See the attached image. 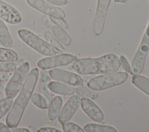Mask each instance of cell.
<instances>
[{
  "label": "cell",
  "instance_id": "32",
  "mask_svg": "<svg viewBox=\"0 0 149 132\" xmlns=\"http://www.w3.org/2000/svg\"><path fill=\"white\" fill-rule=\"evenodd\" d=\"M41 20H42L43 24H44L45 26H47V27H51L53 26V25H52L53 22H52L51 18L48 17L47 16H43L42 17Z\"/></svg>",
  "mask_w": 149,
  "mask_h": 132
},
{
  "label": "cell",
  "instance_id": "15",
  "mask_svg": "<svg viewBox=\"0 0 149 132\" xmlns=\"http://www.w3.org/2000/svg\"><path fill=\"white\" fill-rule=\"evenodd\" d=\"M51 32L54 37L62 45L68 46L71 44V37L63 28L56 24L53 25L51 27Z\"/></svg>",
  "mask_w": 149,
  "mask_h": 132
},
{
  "label": "cell",
  "instance_id": "25",
  "mask_svg": "<svg viewBox=\"0 0 149 132\" xmlns=\"http://www.w3.org/2000/svg\"><path fill=\"white\" fill-rule=\"evenodd\" d=\"M62 130L64 132H83L84 130L77 124L72 122H66L62 124Z\"/></svg>",
  "mask_w": 149,
  "mask_h": 132
},
{
  "label": "cell",
  "instance_id": "33",
  "mask_svg": "<svg viewBox=\"0 0 149 132\" xmlns=\"http://www.w3.org/2000/svg\"><path fill=\"white\" fill-rule=\"evenodd\" d=\"M40 81L42 82H44V83H49L50 81L49 77V76L46 74V73H43L40 77Z\"/></svg>",
  "mask_w": 149,
  "mask_h": 132
},
{
  "label": "cell",
  "instance_id": "12",
  "mask_svg": "<svg viewBox=\"0 0 149 132\" xmlns=\"http://www.w3.org/2000/svg\"><path fill=\"white\" fill-rule=\"evenodd\" d=\"M0 19L10 24H17L21 22L19 12L9 4L0 0Z\"/></svg>",
  "mask_w": 149,
  "mask_h": 132
},
{
  "label": "cell",
  "instance_id": "28",
  "mask_svg": "<svg viewBox=\"0 0 149 132\" xmlns=\"http://www.w3.org/2000/svg\"><path fill=\"white\" fill-rule=\"evenodd\" d=\"M120 64L122 66L123 69H124V70L126 72V73H130V70H131V66L130 65L127 58L123 56V55H121L120 56Z\"/></svg>",
  "mask_w": 149,
  "mask_h": 132
},
{
  "label": "cell",
  "instance_id": "17",
  "mask_svg": "<svg viewBox=\"0 0 149 132\" xmlns=\"http://www.w3.org/2000/svg\"><path fill=\"white\" fill-rule=\"evenodd\" d=\"M62 106V99L59 96H56L51 101L49 105L48 116L49 120H55L61 111Z\"/></svg>",
  "mask_w": 149,
  "mask_h": 132
},
{
  "label": "cell",
  "instance_id": "22",
  "mask_svg": "<svg viewBox=\"0 0 149 132\" xmlns=\"http://www.w3.org/2000/svg\"><path fill=\"white\" fill-rule=\"evenodd\" d=\"M32 103L37 108L45 109L49 107V104L47 99L41 94L38 93H34L31 97Z\"/></svg>",
  "mask_w": 149,
  "mask_h": 132
},
{
  "label": "cell",
  "instance_id": "38",
  "mask_svg": "<svg viewBox=\"0 0 149 132\" xmlns=\"http://www.w3.org/2000/svg\"><path fill=\"white\" fill-rule=\"evenodd\" d=\"M115 2H118V3H125L126 2L127 0H114Z\"/></svg>",
  "mask_w": 149,
  "mask_h": 132
},
{
  "label": "cell",
  "instance_id": "11",
  "mask_svg": "<svg viewBox=\"0 0 149 132\" xmlns=\"http://www.w3.org/2000/svg\"><path fill=\"white\" fill-rule=\"evenodd\" d=\"M80 105V97L78 95L71 97L65 103L58 115V120L63 124L68 122L73 117Z\"/></svg>",
  "mask_w": 149,
  "mask_h": 132
},
{
  "label": "cell",
  "instance_id": "24",
  "mask_svg": "<svg viewBox=\"0 0 149 132\" xmlns=\"http://www.w3.org/2000/svg\"><path fill=\"white\" fill-rule=\"evenodd\" d=\"M44 35L47 42H48L56 50L61 52L65 51V49L63 45H62V44L54 37L49 31H46L44 33Z\"/></svg>",
  "mask_w": 149,
  "mask_h": 132
},
{
  "label": "cell",
  "instance_id": "30",
  "mask_svg": "<svg viewBox=\"0 0 149 132\" xmlns=\"http://www.w3.org/2000/svg\"><path fill=\"white\" fill-rule=\"evenodd\" d=\"M49 3L54 5L55 6H64L68 4V0H45Z\"/></svg>",
  "mask_w": 149,
  "mask_h": 132
},
{
  "label": "cell",
  "instance_id": "37",
  "mask_svg": "<svg viewBox=\"0 0 149 132\" xmlns=\"http://www.w3.org/2000/svg\"><path fill=\"white\" fill-rule=\"evenodd\" d=\"M29 129L30 131H33V132H35V131H37V130L36 129V128L33 126H30L29 127Z\"/></svg>",
  "mask_w": 149,
  "mask_h": 132
},
{
  "label": "cell",
  "instance_id": "14",
  "mask_svg": "<svg viewBox=\"0 0 149 132\" xmlns=\"http://www.w3.org/2000/svg\"><path fill=\"white\" fill-rule=\"evenodd\" d=\"M47 87L51 92L59 95H70L74 92V89L72 85L59 81L49 82Z\"/></svg>",
  "mask_w": 149,
  "mask_h": 132
},
{
  "label": "cell",
  "instance_id": "20",
  "mask_svg": "<svg viewBox=\"0 0 149 132\" xmlns=\"http://www.w3.org/2000/svg\"><path fill=\"white\" fill-rule=\"evenodd\" d=\"M18 56L16 52L7 48H0V61L10 62L17 60Z\"/></svg>",
  "mask_w": 149,
  "mask_h": 132
},
{
  "label": "cell",
  "instance_id": "21",
  "mask_svg": "<svg viewBox=\"0 0 149 132\" xmlns=\"http://www.w3.org/2000/svg\"><path fill=\"white\" fill-rule=\"evenodd\" d=\"M75 92L77 95L83 98H87L91 99H95L98 98V94L96 91L93 90L89 87L85 86H79L75 90Z\"/></svg>",
  "mask_w": 149,
  "mask_h": 132
},
{
  "label": "cell",
  "instance_id": "4",
  "mask_svg": "<svg viewBox=\"0 0 149 132\" xmlns=\"http://www.w3.org/2000/svg\"><path fill=\"white\" fill-rule=\"evenodd\" d=\"M17 34L26 44L41 55L51 56L56 54V49L48 42L39 37L32 31L27 29H20L17 31Z\"/></svg>",
  "mask_w": 149,
  "mask_h": 132
},
{
  "label": "cell",
  "instance_id": "18",
  "mask_svg": "<svg viewBox=\"0 0 149 132\" xmlns=\"http://www.w3.org/2000/svg\"><path fill=\"white\" fill-rule=\"evenodd\" d=\"M132 83L140 90L149 95V79L141 75H133Z\"/></svg>",
  "mask_w": 149,
  "mask_h": 132
},
{
  "label": "cell",
  "instance_id": "10",
  "mask_svg": "<svg viewBox=\"0 0 149 132\" xmlns=\"http://www.w3.org/2000/svg\"><path fill=\"white\" fill-rule=\"evenodd\" d=\"M111 1V0H98L93 24V32L95 35H100L104 29Z\"/></svg>",
  "mask_w": 149,
  "mask_h": 132
},
{
  "label": "cell",
  "instance_id": "36",
  "mask_svg": "<svg viewBox=\"0 0 149 132\" xmlns=\"http://www.w3.org/2000/svg\"><path fill=\"white\" fill-rule=\"evenodd\" d=\"M6 77H7V76H6L5 74L0 73V81H1V80H4Z\"/></svg>",
  "mask_w": 149,
  "mask_h": 132
},
{
  "label": "cell",
  "instance_id": "31",
  "mask_svg": "<svg viewBox=\"0 0 149 132\" xmlns=\"http://www.w3.org/2000/svg\"><path fill=\"white\" fill-rule=\"evenodd\" d=\"M38 132H61L62 131L54 127H44L40 128L38 130Z\"/></svg>",
  "mask_w": 149,
  "mask_h": 132
},
{
  "label": "cell",
  "instance_id": "26",
  "mask_svg": "<svg viewBox=\"0 0 149 132\" xmlns=\"http://www.w3.org/2000/svg\"><path fill=\"white\" fill-rule=\"evenodd\" d=\"M47 83H44L40 81V90L41 93V95H42L47 99L48 103L50 104L52 99V94L50 92L51 91L48 89L47 87Z\"/></svg>",
  "mask_w": 149,
  "mask_h": 132
},
{
  "label": "cell",
  "instance_id": "23",
  "mask_svg": "<svg viewBox=\"0 0 149 132\" xmlns=\"http://www.w3.org/2000/svg\"><path fill=\"white\" fill-rule=\"evenodd\" d=\"M13 102V98L8 97L0 101V119L9 112Z\"/></svg>",
  "mask_w": 149,
  "mask_h": 132
},
{
  "label": "cell",
  "instance_id": "13",
  "mask_svg": "<svg viewBox=\"0 0 149 132\" xmlns=\"http://www.w3.org/2000/svg\"><path fill=\"white\" fill-rule=\"evenodd\" d=\"M80 105L84 112L93 121L101 122L104 119L102 110L91 99L83 98L80 99Z\"/></svg>",
  "mask_w": 149,
  "mask_h": 132
},
{
  "label": "cell",
  "instance_id": "7",
  "mask_svg": "<svg viewBox=\"0 0 149 132\" xmlns=\"http://www.w3.org/2000/svg\"><path fill=\"white\" fill-rule=\"evenodd\" d=\"M76 59V56L70 53L55 55L40 59L37 62V66L42 70H47L69 65Z\"/></svg>",
  "mask_w": 149,
  "mask_h": 132
},
{
  "label": "cell",
  "instance_id": "5",
  "mask_svg": "<svg viewBox=\"0 0 149 132\" xmlns=\"http://www.w3.org/2000/svg\"><path fill=\"white\" fill-rule=\"evenodd\" d=\"M29 69L30 65L28 62L23 63L16 68L6 84L5 88L6 97L13 98L18 94L29 73Z\"/></svg>",
  "mask_w": 149,
  "mask_h": 132
},
{
  "label": "cell",
  "instance_id": "9",
  "mask_svg": "<svg viewBox=\"0 0 149 132\" xmlns=\"http://www.w3.org/2000/svg\"><path fill=\"white\" fill-rule=\"evenodd\" d=\"M49 77L56 81L67 84L72 86H81L84 80L79 74L62 69L56 68L49 70Z\"/></svg>",
  "mask_w": 149,
  "mask_h": 132
},
{
  "label": "cell",
  "instance_id": "2",
  "mask_svg": "<svg viewBox=\"0 0 149 132\" xmlns=\"http://www.w3.org/2000/svg\"><path fill=\"white\" fill-rule=\"evenodd\" d=\"M119 58L113 53H108L98 58L76 59L72 68L83 75L109 74L116 72L120 67Z\"/></svg>",
  "mask_w": 149,
  "mask_h": 132
},
{
  "label": "cell",
  "instance_id": "27",
  "mask_svg": "<svg viewBox=\"0 0 149 132\" xmlns=\"http://www.w3.org/2000/svg\"><path fill=\"white\" fill-rule=\"evenodd\" d=\"M16 69V66L12 62L0 61V72H13Z\"/></svg>",
  "mask_w": 149,
  "mask_h": 132
},
{
  "label": "cell",
  "instance_id": "8",
  "mask_svg": "<svg viewBox=\"0 0 149 132\" xmlns=\"http://www.w3.org/2000/svg\"><path fill=\"white\" fill-rule=\"evenodd\" d=\"M33 9L55 19H64L65 12L60 8L52 5L45 0H26Z\"/></svg>",
  "mask_w": 149,
  "mask_h": 132
},
{
  "label": "cell",
  "instance_id": "3",
  "mask_svg": "<svg viewBox=\"0 0 149 132\" xmlns=\"http://www.w3.org/2000/svg\"><path fill=\"white\" fill-rule=\"evenodd\" d=\"M127 78V73L123 72L105 74L91 79L87 83V86L96 91H102L122 84Z\"/></svg>",
  "mask_w": 149,
  "mask_h": 132
},
{
  "label": "cell",
  "instance_id": "35",
  "mask_svg": "<svg viewBox=\"0 0 149 132\" xmlns=\"http://www.w3.org/2000/svg\"><path fill=\"white\" fill-rule=\"evenodd\" d=\"M12 132H28L30 131L29 129L26 128H13V129L11 131Z\"/></svg>",
  "mask_w": 149,
  "mask_h": 132
},
{
  "label": "cell",
  "instance_id": "16",
  "mask_svg": "<svg viewBox=\"0 0 149 132\" xmlns=\"http://www.w3.org/2000/svg\"><path fill=\"white\" fill-rule=\"evenodd\" d=\"M0 44L5 48H10L13 45V40L8 27L4 21L0 19Z\"/></svg>",
  "mask_w": 149,
  "mask_h": 132
},
{
  "label": "cell",
  "instance_id": "29",
  "mask_svg": "<svg viewBox=\"0 0 149 132\" xmlns=\"http://www.w3.org/2000/svg\"><path fill=\"white\" fill-rule=\"evenodd\" d=\"M51 19L53 23H55L56 25L59 26L64 29H67L68 28V24L63 19H55L51 17Z\"/></svg>",
  "mask_w": 149,
  "mask_h": 132
},
{
  "label": "cell",
  "instance_id": "6",
  "mask_svg": "<svg viewBox=\"0 0 149 132\" xmlns=\"http://www.w3.org/2000/svg\"><path fill=\"white\" fill-rule=\"evenodd\" d=\"M149 51V23L143 35L141 41L137 50L131 65L130 73L140 74L143 70L146 58Z\"/></svg>",
  "mask_w": 149,
  "mask_h": 132
},
{
  "label": "cell",
  "instance_id": "1",
  "mask_svg": "<svg viewBox=\"0 0 149 132\" xmlns=\"http://www.w3.org/2000/svg\"><path fill=\"white\" fill-rule=\"evenodd\" d=\"M38 76L37 68L33 69L28 73L19 94L6 116V124L9 128H16L20 123L37 84Z\"/></svg>",
  "mask_w": 149,
  "mask_h": 132
},
{
  "label": "cell",
  "instance_id": "34",
  "mask_svg": "<svg viewBox=\"0 0 149 132\" xmlns=\"http://www.w3.org/2000/svg\"><path fill=\"white\" fill-rule=\"evenodd\" d=\"M10 131L9 127L0 122V132H9Z\"/></svg>",
  "mask_w": 149,
  "mask_h": 132
},
{
  "label": "cell",
  "instance_id": "19",
  "mask_svg": "<svg viewBox=\"0 0 149 132\" xmlns=\"http://www.w3.org/2000/svg\"><path fill=\"white\" fill-rule=\"evenodd\" d=\"M84 130L86 132H117V130L110 126L101 125L95 123H88L84 126Z\"/></svg>",
  "mask_w": 149,
  "mask_h": 132
}]
</instances>
